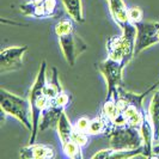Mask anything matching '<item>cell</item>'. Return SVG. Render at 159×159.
<instances>
[{
  "mask_svg": "<svg viewBox=\"0 0 159 159\" xmlns=\"http://www.w3.org/2000/svg\"><path fill=\"white\" fill-rule=\"evenodd\" d=\"M47 83V62L42 61L37 75L32 83V86L29 91V102L31 105V120L32 132L30 135L29 143H36V138L40 132V120L42 112L52 105V99L44 95V85Z\"/></svg>",
  "mask_w": 159,
  "mask_h": 159,
  "instance_id": "obj_1",
  "label": "cell"
},
{
  "mask_svg": "<svg viewBox=\"0 0 159 159\" xmlns=\"http://www.w3.org/2000/svg\"><path fill=\"white\" fill-rule=\"evenodd\" d=\"M54 30L65 60L73 67L80 54L88 49L86 43L74 31V20L72 18H61L56 23Z\"/></svg>",
  "mask_w": 159,
  "mask_h": 159,
  "instance_id": "obj_2",
  "label": "cell"
},
{
  "mask_svg": "<svg viewBox=\"0 0 159 159\" xmlns=\"http://www.w3.org/2000/svg\"><path fill=\"white\" fill-rule=\"evenodd\" d=\"M1 111L17 119L29 132H32L31 105L29 99L15 95L5 89H0Z\"/></svg>",
  "mask_w": 159,
  "mask_h": 159,
  "instance_id": "obj_3",
  "label": "cell"
},
{
  "mask_svg": "<svg viewBox=\"0 0 159 159\" xmlns=\"http://www.w3.org/2000/svg\"><path fill=\"white\" fill-rule=\"evenodd\" d=\"M136 29L135 25L132 24L129 28L123 30L120 36H112L107 42V53L108 57L116 61L128 65L134 57L135 49Z\"/></svg>",
  "mask_w": 159,
  "mask_h": 159,
  "instance_id": "obj_4",
  "label": "cell"
},
{
  "mask_svg": "<svg viewBox=\"0 0 159 159\" xmlns=\"http://www.w3.org/2000/svg\"><path fill=\"white\" fill-rule=\"evenodd\" d=\"M127 65L116 61L107 56V59L98 64V70L107 83V98H116L119 95V88L123 81V71Z\"/></svg>",
  "mask_w": 159,
  "mask_h": 159,
  "instance_id": "obj_5",
  "label": "cell"
},
{
  "mask_svg": "<svg viewBox=\"0 0 159 159\" xmlns=\"http://www.w3.org/2000/svg\"><path fill=\"white\" fill-rule=\"evenodd\" d=\"M112 150H130L143 146V136L139 128L132 126L114 127L107 133Z\"/></svg>",
  "mask_w": 159,
  "mask_h": 159,
  "instance_id": "obj_6",
  "label": "cell"
},
{
  "mask_svg": "<svg viewBox=\"0 0 159 159\" xmlns=\"http://www.w3.org/2000/svg\"><path fill=\"white\" fill-rule=\"evenodd\" d=\"M136 29L134 55L159 43V22H139L134 24Z\"/></svg>",
  "mask_w": 159,
  "mask_h": 159,
  "instance_id": "obj_7",
  "label": "cell"
},
{
  "mask_svg": "<svg viewBox=\"0 0 159 159\" xmlns=\"http://www.w3.org/2000/svg\"><path fill=\"white\" fill-rule=\"evenodd\" d=\"M57 0H28L19 5V10L24 16L32 18H50L54 17Z\"/></svg>",
  "mask_w": 159,
  "mask_h": 159,
  "instance_id": "obj_8",
  "label": "cell"
},
{
  "mask_svg": "<svg viewBox=\"0 0 159 159\" xmlns=\"http://www.w3.org/2000/svg\"><path fill=\"white\" fill-rule=\"evenodd\" d=\"M28 49V46L4 48L0 53V71L11 72L19 70L23 65V56Z\"/></svg>",
  "mask_w": 159,
  "mask_h": 159,
  "instance_id": "obj_9",
  "label": "cell"
},
{
  "mask_svg": "<svg viewBox=\"0 0 159 159\" xmlns=\"http://www.w3.org/2000/svg\"><path fill=\"white\" fill-rule=\"evenodd\" d=\"M55 154L54 147L47 143H29L19 151V157L24 159H50Z\"/></svg>",
  "mask_w": 159,
  "mask_h": 159,
  "instance_id": "obj_10",
  "label": "cell"
},
{
  "mask_svg": "<svg viewBox=\"0 0 159 159\" xmlns=\"http://www.w3.org/2000/svg\"><path fill=\"white\" fill-rule=\"evenodd\" d=\"M109 11L111 15L112 20L120 26V29L123 31L129 28L133 23H130L128 18V7L123 0H107Z\"/></svg>",
  "mask_w": 159,
  "mask_h": 159,
  "instance_id": "obj_11",
  "label": "cell"
},
{
  "mask_svg": "<svg viewBox=\"0 0 159 159\" xmlns=\"http://www.w3.org/2000/svg\"><path fill=\"white\" fill-rule=\"evenodd\" d=\"M139 130H140L141 136H143V146L145 148V152H146V156H147V158H151L154 156V153H153V140H156V138H154V129L152 126L151 119L148 116V112L145 114L143 123L139 128Z\"/></svg>",
  "mask_w": 159,
  "mask_h": 159,
  "instance_id": "obj_12",
  "label": "cell"
},
{
  "mask_svg": "<svg viewBox=\"0 0 159 159\" xmlns=\"http://www.w3.org/2000/svg\"><path fill=\"white\" fill-rule=\"evenodd\" d=\"M65 109L59 108L56 105H50L44 111L42 112L40 120V132H44L47 129H52V128H56L57 122L60 120V116Z\"/></svg>",
  "mask_w": 159,
  "mask_h": 159,
  "instance_id": "obj_13",
  "label": "cell"
},
{
  "mask_svg": "<svg viewBox=\"0 0 159 159\" xmlns=\"http://www.w3.org/2000/svg\"><path fill=\"white\" fill-rule=\"evenodd\" d=\"M67 15L75 23H83L85 20L83 13V4L81 0H61Z\"/></svg>",
  "mask_w": 159,
  "mask_h": 159,
  "instance_id": "obj_14",
  "label": "cell"
},
{
  "mask_svg": "<svg viewBox=\"0 0 159 159\" xmlns=\"http://www.w3.org/2000/svg\"><path fill=\"white\" fill-rule=\"evenodd\" d=\"M122 114L125 115V117L127 120V125L128 126H132V127L140 128L141 123H143V116L146 111L139 109L135 105H130L128 104L127 107L122 110Z\"/></svg>",
  "mask_w": 159,
  "mask_h": 159,
  "instance_id": "obj_15",
  "label": "cell"
},
{
  "mask_svg": "<svg viewBox=\"0 0 159 159\" xmlns=\"http://www.w3.org/2000/svg\"><path fill=\"white\" fill-rule=\"evenodd\" d=\"M56 130H57V134H59V138L61 140V143H66L68 140H71V135L74 130V126L71 123V121L68 119L66 111H62L61 116H60V120L57 122V126H56Z\"/></svg>",
  "mask_w": 159,
  "mask_h": 159,
  "instance_id": "obj_16",
  "label": "cell"
},
{
  "mask_svg": "<svg viewBox=\"0 0 159 159\" xmlns=\"http://www.w3.org/2000/svg\"><path fill=\"white\" fill-rule=\"evenodd\" d=\"M148 116L151 119L152 126L154 129V138L159 139V89L154 92L152 97L150 108H148Z\"/></svg>",
  "mask_w": 159,
  "mask_h": 159,
  "instance_id": "obj_17",
  "label": "cell"
},
{
  "mask_svg": "<svg viewBox=\"0 0 159 159\" xmlns=\"http://www.w3.org/2000/svg\"><path fill=\"white\" fill-rule=\"evenodd\" d=\"M44 95L47 96L49 99H54L56 96L60 95L64 89L62 85L60 84V80H59V74H57V70L55 67H53V75H52V79L50 81H47L46 85H44Z\"/></svg>",
  "mask_w": 159,
  "mask_h": 159,
  "instance_id": "obj_18",
  "label": "cell"
},
{
  "mask_svg": "<svg viewBox=\"0 0 159 159\" xmlns=\"http://www.w3.org/2000/svg\"><path fill=\"white\" fill-rule=\"evenodd\" d=\"M110 122L105 119L104 116L99 115L98 117H95L90 121V127H89V134L90 135H99L103 133H108Z\"/></svg>",
  "mask_w": 159,
  "mask_h": 159,
  "instance_id": "obj_19",
  "label": "cell"
},
{
  "mask_svg": "<svg viewBox=\"0 0 159 159\" xmlns=\"http://www.w3.org/2000/svg\"><path fill=\"white\" fill-rule=\"evenodd\" d=\"M62 145V152L66 157L71 159H81L83 158V147H80L77 143L73 140H68L66 143H61Z\"/></svg>",
  "mask_w": 159,
  "mask_h": 159,
  "instance_id": "obj_20",
  "label": "cell"
},
{
  "mask_svg": "<svg viewBox=\"0 0 159 159\" xmlns=\"http://www.w3.org/2000/svg\"><path fill=\"white\" fill-rule=\"evenodd\" d=\"M139 156H143V157H147L146 156V152L143 146L141 147H138V148H130V150H114L110 158H133V157H139Z\"/></svg>",
  "mask_w": 159,
  "mask_h": 159,
  "instance_id": "obj_21",
  "label": "cell"
},
{
  "mask_svg": "<svg viewBox=\"0 0 159 159\" xmlns=\"http://www.w3.org/2000/svg\"><path fill=\"white\" fill-rule=\"evenodd\" d=\"M71 140H73L74 143H78L80 147H85V146L89 145V143H90V134L74 129L71 135Z\"/></svg>",
  "mask_w": 159,
  "mask_h": 159,
  "instance_id": "obj_22",
  "label": "cell"
},
{
  "mask_svg": "<svg viewBox=\"0 0 159 159\" xmlns=\"http://www.w3.org/2000/svg\"><path fill=\"white\" fill-rule=\"evenodd\" d=\"M72 97L67 92H65V91H62L60 95H57L52 101V104L53 105H56V107H59V108H62V109H65L68 104H70V102H71Z\"/></svg>",
  "mask_w": 159,
  "mask_h": 159,
  "instance_id": "obj_23",
  "label": "cell"
},
{
  "mask_svg": "<svg viewBox=\"0 0 159 159\" xmlns=\"http://www.w3.org/2000/svg\"><path fill=\"white\" fill-rule=\"evenodd\" d=\"M128 18H129L130 23L133 24L143 22V11H141V8L136 7V6L128 7Z\"/></svg>",
  "mask_w": 159,
  "mask_h": 159,
  "instance_id": "obj_24",
  "label": "cell"
},
{
  "mask_svg": "<svg viewBox=\"0 0 159 159\" xmlns=\"http://www.w3.org/2000/svg\"><path fill=\"white\" fill-rule=\"evenodd\" d=\"M90 121L91 120L89 117H80L75 125H74V129L79 130V132H84V133H89V127H90Z\"/></svg>",
  "mask_w": 159,
  "mask_h": 159,
  "instance_id": "obj_25",
  "label": "cell"
},
{
  "mask_svg": "<svg viewBox=\"0 0 159 159\" xmlns=\"http://www.w3.org/2000/svg\"><path fill=\"white\" fill-rule=\"evenodd\" d=\"M112 151H114V150H112L111 147H110V148H107V150H101V151L96 152L91 158H104V159L110 158L112 154Z\"/></svg>",
  "mask_w": 159,
  "mask_h": 159,
  "instance_id": "obj_26",
  "label": "cell"
},
{
  "mask_svg": "<svg viewBox=\"0 0 159 159\" xmlns=\"http://www.w3.org/2000/svg\"><path fill=\"white\" fill-rule=\"evenodd\" d=\"M157 88H159V80H158V81H157V83H156V84H153V85H152L151 88L148 89V90H147L146 92H147V93H150V92H152L153 90H156V89H157Z\"/></svg>",
  "mask_w": 159,
  "mask_h": 159,
  "instance_id": "obj_27",
  "label": "cell"
},
{
  "mask_svg": "<svg viewBox=\"0 0 159 159\" xmlns=\"http://www.w3.org/2000/svg\"><path fill=\"white\" fill-rule=\"evenodd\" d=\"M153 153H154V156H156V154H159V143H157V145L153 147Z\"/></svg>",
  "mask_w": 159,
  "mask_h": 159,
  "instance_id": "obj_28",
  "label": "cell"
}]
</instances>
